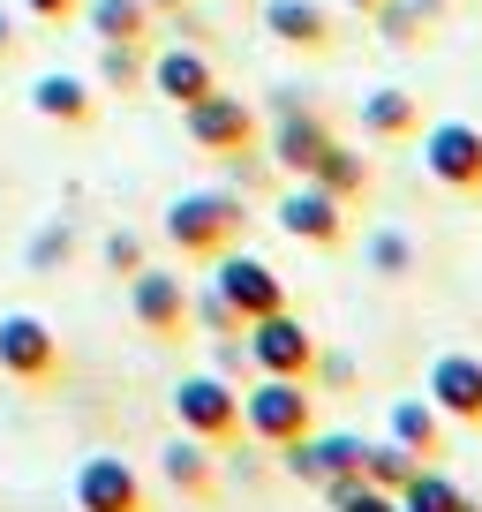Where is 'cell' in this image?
<instances>
[{"instance_id":"obj_1","label":"cell","mask_w":482,"mask_h":512,"mask_svg":"<svg viewBox=\"0 0 482 512\" xmlns=\"http://www.w3.org/2000/svg\"><path fill=\"white\" fill-rule=\"evenodd\" d=\"M241 226H249V211H241L234 189H189L174 211H166V241H174L181 264H211V256H226L241 241Z\"/></svg>"},{"instance_id":"obj_2","label":"cell","mask_w":482,"mask_h":512,"mask_svg":"<svg viewBox=\"0 0 482 512\" xmlns=\"http://www.w3.org/2000/svg\"><path fill=\"white\" fill-rule=\"evenodd\" d=\"M317 430V392L309 377H257L241 392V437H257L264 452L294 445V437Z\"/></svg>"},{"instance_id":"obj_3","label":"cell","mask_w":482,"mask_h":512,"mask_svg":"<svg viewBox=\"0 0 482 512\" xmlns=\"http://www.w3.org/2000/svg\"><path fill=\"white\" fill-rule=\"evenodd\" d=\"M174 422H181L189 437H204L211 452L234 445V437H241V384L219 377V369H204V377H181V384H174Z\"/></svg>"},{"instance_id":"obj_4","label":"cell","mask_w":482,"mask_h":512,"mask_svg":"<svg viewBox=\"0 0 482 512\" xmlns=\"http://www.w3.org/2000/svg\"><path fill=\"white\" fill-rule=\"evenodd\" d=\"M0 377L8 384H53L61 377V332H53L46 317H31V309H8L0 317Z\"/></svg>"},{"instance_id":"obj_5","label":"cell","mask_w":482,"mask_h":512,"mask_svg":"<svg viewBox=\"0 0 482 512\" xmlns=\"http://www.w3.org/2000/svg\"><path fill=\"white\" fill-rule=\"evenodd\" d=\"M241 347H249V369L257 377H309L317 369V339L294 309H272V317L241 324Z\"/></svg>"},{"instance_id":"obj_6","label":"cell","mask_w":482,"mask_h":512,"mask_svg":"<svg viewBox=\"0 0 482 512\" xmlns=\"http://www.w3.org/2000/svg\"><path fill=\"white\" fill-rule=\"evenodd\" d=\"M422 166H430L437 189L482 196V128H475V121H437V128H422Z\"/></svg>"},{"instance_id":"obj_7","label":"cell","mask_w":482,"mask_h":512,"mask_svg":"<svg viewBox=\"0 0 482 512\" xmlns=\"http://www.w3.org/2000/svg\"><path fill=\"white\" fill-rule=\"evenodd\" d=\"M211 287L241 309V324H257V317H272V309H287V279H279L264 256H249V249L211 256Z\"/></svg>"},{"instance_id":"obj_8","label":"cell","mask_w":482,"mask_h":512,"mask_svg":"<svg viewBox=\"0 0 482 512\" xmlns=\"http://www.w3.org/2000/svg\"><path fill=\"white\" fill-rule=\"evenodd\" d=\"M181 128H189L196 151H219V159H241V151H257V106H241V98L211 91L196 106H181Z\"/></svg>"},{"instance_id":"obj_9","label":"cell","mask_w":482,"mask_h":512,"mask_svg":"<svg viewBox=\"0 0 482 512\" xmlns=\"http://www.w3.org/2000/svg\"><path fill=\"white\" fill-rule=\"evenodd\" d=\"M272 219L287 226L294 241H309V249H339V241H347V204H339L332 189H317V181H294L272 204Z\"/></svg>"},{"instance_id":"obj_10","label":"cell","mask_w":482,"mask_h":512,"mask_svg":"<svg viewBox=\"0 0 482 512\" xmlns=\"http://www.w3.org/2000/svg\"><path fill=\"white\" fill-rule=\"evenodd\" d=\"M76 512H151L144 475L129 460H113V452H91L76 467Z\"/></svg>"},{"instance_id":"obj_11","label":"cell","mask_w":482,"mask_h":512,"mask_svg":"<svg viewBox=\"0 0 482 512\" xmlns=\"http://www.w3.org/2000/svg\"><path fill=\"white\" fill-rule=\"evenodd\" d=\"M422 400H430L445 422L482 430V354H437V362H430V392H422Z\"/></svg>"},{"instance_id":"obj_12","label":"cell","mask_w":482,"mask_h":512,"mask_svg":"<svg viewBox=\"0 0 482 512\" xmlns=\"http://www.w3.org/2000/svg\"><path fill=\"white\" fill-rule=\"evenodd\" d=\"M129 309H136V324L144 332H159V339H189V287H181L174 272H129Z\"/></svg>"},{"instance_id":"obj_13","label":"cell","mask_w":482,"mask_h":512,"mask_svg":"<svg viewBox=\"0 0 482 512\" xmlns=\"http://www.w3.org/2000/svg\"><path fill=\"white\" fill-rule=\"evenodd\" d=\"M332 144H339V136H332V121H317L309 106H287V113L272 121V166H287L294 181H309V174H317V159H324Z\"/></svg>"},{"instance_id":"obj_14","label":"cell","mask_w":482,"mask_h":512,"mask_svg":"<svg viewBox=\"0 0 482 512\" xmlns=\"http://www.w3.org/2000/svg\"><path fill=\"white\" fill-rule=\"evenodd\" d=\"M144 83L159 98H174V106H196V98L219 91V68H211V53H196V46H166V53H151Z\"/></svg>"},{"instance_id":"obj_15","label":"cell","mask_w":482,"mask_h":512,"mask_svg":"<svg viewBox=\"0 0 482 512\" xmlns=\"http://www.w3.org/2000/svg\"><path fill=\"white\" fill-rule=\"evenodd\" d=\"M264 31L294 53H324L332 46V8L324 0H264Z\"/></svg>"},{"instance_id":"obj_16","label":"cell","mask_w":482,"mask_h":512,"mask_svg":"<svg viewBox=\"0 0 482 512\" xmlns=\"http://www.w3.org/2000/svg\"><path fill=\"white\" fill-rule=\"evenodd\" d=\"M31 113H46V121H61V128H91L98 121V91L83 76H61V68H53V76L31 83Z\"/></svg>"},{"instance_id":"obj_17","label":"cell","mask_w":482,"mask_h":512,"mask_svg":"<svg viewBox=\"0 0 482 512\" xmlns=\"http://www.w3.org/2000/svg\"><path fill=\"white\" fill-rule=\"evenodd\" d=\"M159 475L174 482V497L204 505V497H211V482H219V467H211V445H204V437H189V430H181L174 445L159 452Z\"/></svg>"},{"instance_id":"obj_18","label":"cell","mask_w":482,"mask_h":512,"mask_svg":"<svg viewBox=\"0 0 482 512\" xmlns=\"http://www.w3.org/2000/svg\"><path fill=\"white\" fill-rule=\"evenodd\" d=\"M422 113H415V91H400V83H385V91L362 98V136L370 144H400V136H415Z\"/></svg>"},{"instance_id":"obj_19","label":"cell","mask_w":482,"mask_h":512,"mask_svg":"<svg viewBox=\"0 0 482 512\" xmlns=\"http://www.w3.org/2000/svg\"><path fill=\"white\" fill-rule=\"evenodd\" d=\"M392 445H407L415 452V460H437V452H445V415H437L430 400H392Z\"/></svg>"},{"instance_id":"obj_20","label":"cell","mask_w":482,"mask_h":512,"mask_svg":"<svg viewBox=\"0 0 482 512\" xmlns=\"http://www.w3.org/2000/svg\"><path fill=\"white\" fill-rule=\"evenodd\" d=\"M91 31H98V46H144L151 8L144 0H91Z\"/></svg>"},{"instance_id":"obj_21","label":"cell","mask_w":482,"mask_h":512,"mask_svg":"<svg viewBox=\"0 0 482 512\" xmlns=\"http://www.w3.org/2000/svg\"><path fill=\"white\" fill-rule=\"evenodd\" d=\"M437 8H445V0H377L370 23L392 38V46H422V31L437 23Z\"/></svg>"},{"instance_id":"obj_22","label":"cell","mask_w":482,"mask_h":512,"mask_svg":"<svg viewBox=\"0 0 482 512\" xmlns=\"http://www.w3.org/2000/svg\"><path fill=\"white\" fill-rule=\"evenodd\" d=\"M309 181H317V189H332L339 204H354V196L370 189V159H362V151H347V144H332V151L317 159V174H309Z\"/></svg>"},{"instance_id":"obj_23","label":"cell","mask_w":482,"mask_h":512,"mask_svg":"<svg viewBox=\"0 0 482 512\" xmlns=\"http://www.w3.org/2000/svg\"><path fill=\"white\" fill-rule=\"evenodd\" d=\"M415 467H422V460H415L407 445H392V437H385V445H362V482H370V490H392V497H400Z\"/></svg>"},{"instance_id":"obj_24","label":"cell","mask_w":482,"mask_h":512,"mask_svg":"<svg viewBox=\"0 0 482 512\" xmlns=\"http://www.w3.org/2000/svg\"><path fill=\"white\" fill-rule=\"evenodd\" d=\"M452 497H460V482H452V475H445L437 460H422L415 475H407L400 505H407V512H452Z\"/></svg>"},{"instance_id":"obj_25","label":"cell","mask_w":482,"mask_h":512,"mask_svg":"<svg viewBox=\"0 0 482 512\" xmlns=\"http://www.w3.org/2000/svg\"><path fill=\"white\" fill-rule=\"evenodd\" d=\"M362 445H370V437H354V430L317 437V452H324V482H362ZM324 482H317V490H324Z\"/></svg>"},{"instance_id":"obj_26","label":"cell","mask_w":482,"mask_h":512,"mask_svg":"<svg viewBox=\"0 0 482 512\" xmlns=\"http://www.w3.org/2000/svg\"><path fill=\"white\" fill-rule=\"evenodd\" d=\"M144 76H151L144 46H106V53H98V83H106V91H136Z\"/></svg>"},{"instance_id":"obj_27","label":"cell","mask_w":482,"mask_h":512,"mask_svg":"<svg viewBox=\"0 0 482 512\" xmlns=\"http://www.w3.org/2000/svg\"><path fill=\"white\" fill-rule=\"evenodd\" d=\"M189 324H204L211 339H226V332H241V309L226 302L219 287H196V294H189Z\"/></svg>"},{"instance_id":"obj_28","label":"cell","mask_w":482,"mask_h":512,"mask_svg":"<svg viewBox=\"0 0 482 512\" xmlns=\"http://www.w3.org/2000/svg\"><path fill=\"white\" fill-rule=\"evenodd\" d=\"M370 272L377 279H407V272H415V241L392 234V226H385V234H370Z\"/></svg>"},{"instance_id":"obj_29","label":"cell","mask_w":482,"mask_h":512,"mask_svg":"<svg viewBox=\"0 0 482 512\" xmlns=\"http://www.w3.org/2000/svg\"><path fill=\"white\" fill-rule=\"evenodd\" d=\"M279 452H287V475H294V482H324V452H317V430H309V437H294V445H279Z\"/></svg>"},{"instance_id":"obj_30","label":"cell","mask_w":482,"mask_h":512,"mask_svg":"<svg viewBox=\"0 0 482 512\" xmlns=\"http://www.w3.org/2000/svg\"><path fill=\"white\" fill-rule=\"evenodd\" d=\"M61 256H68V226H46V234L31 241V272H53Z\"/></svg>"},{"instance_id":"obj_31","label":"cell","mask_w":482,"mask_h":512,"mask_svg":"<svg viewBox=\"0 0 482 512\" xmlns=\"http://www.w3.org/2000/svg\"><path fill=\"white\" fill-rule=\"evenodd\" d=\"M106 264L113 272H144V241L136 234H106Z\"/></svg>"},{"instance_id":"obj_32","label":"cell","mask_w":482,"mask_h":512,"mask_svg":"<svg viewBox=\"0 0 482 512\" xmlns=\"http://www.w3.org/2000/svg\"><path fill=\"white\" fill-rule=\"evenodd\" d=\"M309 377H324V384H354V362H347V354H324V347H317V369H309Z\"/></svg>"},{"instance_id":"obj_33","label":"cell","mask_w":482,"mask_h":512,"mask_svg":"<svg viewBox=\"0 0 482 512\" xmlns=\"http://www.w3.org/2000/svg\"><path fill=\"white\" fill-rule=\"evenodd\" d=\"M249 369V347H241V332H226V347H219V377H241Z\"/></svg>"},{"instance_id":"obj_34","label":"cell","mask_w":482,"mask_h":512,"mask_svg":"<svg viewBox=\"0 0 482 512\" xmlns=\"http://www.w3.org/2000/svg\"><path fill=\"white\" fill-rule=\"evenodd\" d=\"M23 8H31L38 23H68V16H76V8H83V0H23Z\"/></svg>"},{"instance_id":"obj_35","label":"cell","mask_w":482,"mask_h":512,"mask_svg":"<svg viewBox=\"0 0 482 512\" xmlns=\"http://www.w3.org/2000/svg\"><path fill=\"white\" fill-rule=\"evenodd\" d=\"M8 46H16V23H8V8H0V53H8Z\"/></svg>"},{"instance_id":"obj_36","label":"cell","mask_w":482,"mask_h":512,"mask_svg":"<svg viewBox=\"0 0 482 512\" xmlns=\"http://www.w3.org/2000/svg\"><path fill=\"white\" fill-rule=\"evenodd\" d=\"M144 8H151V16H174V8H181V0H144Z\"/></svg>"},{"instance_id":"obj_37","label":"cell","mask_w":482,"mask_h":512,"mask_svg":"<svg viewBox=\"0 0 482 512\" xmlns=\"http://www.w3.org/2000/svg\"><path fill=\"white\" fill-rule=\"evenodd\" d=\"M452 512H482V505H475V497H467V490H460V497H452Z\"/></svg>"},{"instance_id":"obj_38","label":"cell","mask_w":482,"mask_h":512,"mask_svg":"<svg viewBox=\"0 0 482 512\" xmlns=\"http://www.w3.org/2000/svg\"><path fill=\"white\" fill-rule=\"evenodd\" d=\"M347 8H362V16H370V8H377V0H347Z\"/></svg>"}]
</instances>
